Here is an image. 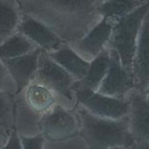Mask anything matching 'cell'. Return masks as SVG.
<instances>
[{"label":"cell","instance_id":"cell-1","mask_svg":"<svg viewBox=\"0 0 149 149\" xmlns=\"http://www.w3.org/2000/svg\"><path fill=\"white\" fill-rule=\"evenodd\" d=\"M18 3L22 13L45 23L67 43L81 39L103 19L100 10L102 0H29Z\"/></svg>","mask_w":149,"mask_h":149},{"label":"cell","instance_id":"cell-2","mask_svg":"<svg viewBox=\"0 0 149 149\" xmlns=\"http://www.w3.org/2000/svg\"><path fill=\"white\" fill-rule=\"evenodd\" d=\"M73 109L80 121L79 135L90 149L129 148L135 141L131 131L129 115L111 119L96 116L79 104Z\"/></svg>","mask_w":149,"mask_h":149},{"label":"cell","instance_id":"cell-3","mask_svg":"<svg viewBox=\"0 0 149 149\" xmlns=\"http://www.w3.org/2000/svg\"><path fill=\"white\" fill-rule=\"evenodd\" d=\"M148 13L149 1L117 21L106 47L117 52L122 65L131 74L132 64L141 27Z\"/></svg>","mask_w":149,"mask_h":149},{"label":"cell","instance_id":"cell-4","mask_svg":"<svg viewBox=\"0 0 149 149\" xmlns=\"http://www.w3.org/2000/svg\"><path fill=\"white\" fill-rule=\"evenodd\" d=\"M34 81L49 88L56 96L58 103L73 109L76 105L74 88L77 81L73 76L60 66L42 50Z\"/></svg>","mask_w":149,"mask_h":149},{"label":"cell","instance_id":"cell-5","mask_svg":"<svg viewBox=\"0 0 149 149\" xmlns=\"http://www.w3.org/2000/svg\"><path fill=\"white\" fill-rule=\"evenodd\" d=\"M38 129L47 140L64 141L80 131V121L74 109H70L60 103L41 115Z\"/></svg>","mask_w":149,"mask_h":149},{"label":"cell","instance_id":"cell-6","mask_svg":"<svg viewBox=\"0 0 149 149\" xmlns=\"http://www.w3.org/2000/svg\"><path fill=\"white\" fill-rule=\"evenodd\" d=\"M76 104L82 105L96 116L105 119H119L128 116L130 102L128 98H117L85 88L74 90Z\"/></svg>","mask_w":149,"mask_h":149},{"label":"cell","instance_id":"cell-7","mask_svg":"<svg viewBox=\"0 0 149 149\" xmlns=\"http://www.w3.org/2000/svg\"><path fill=\"white\" fill-rule=\"evenodd\" d=\"M110 54L109 69L97 92L113 97L127 98L129 93L136 89L133 74L122 65L116 52L110 50Z\"/></svg>","mask_w":149,"mask_h":149},{"label":"cell","instance_id":"cell-8","mask_svg":"<svg viewBox=\"0 0 149 149\" xmlns=\"http://www.w3.org/2000/svg\"><path fill=\"white\" fill-rule=\"evenodd\" d=\"M115 22L103 17L81 39L68 44L81 57L90 62L106 49Z\"/></svg>","mask_w":149,"mask_h":149},{"label":"cell","instance_id":"cell-9","mask_svg":"<svg viewBox=\"0 0 149 149\" xmlns=\"http://www.w3.org/2000/svg\"><path fill=\"white\" fill-rule=\"evenodd\" d=\"M132 74L136 90L147 94L149 92V13L141 27L132 64Z\"/></svg>","mask_w":149,"mask_h":149},{"label":"cell","instance_id":"cell-10","mask_svg":"<svg viewBox=\"0 0 149 149\" xmlns=\"http://www.w3.org/2000/svg\"><path fill=\"white\" fill-rule=\"evenodd\" d=\"M43 50L38 47L30 53L11 58H0L11 74L17 86L16 94L20 93L34 80L40 55Z\"/></svg>","mask_w":149,"mask_h":149},{"label":"cell","instance_id":"cell-11","mask_svg":"<svg viewBox=\"0 0 149 149\" xmlns=\"http://www.w3.org/2000/svg\"><path fill=\"white\" fill-rule=\"evenodd\" d=\"M17 32L22 33L47 52L54 51L66 42L45 23L23 13Z\"/></svg>","mask_w":149,"mask_h":149},{"label":"cell","instance_id":"cell-12","mask_svg":"<svg viewBox=\"0 0 149 149\" xmlns=\"http://www.w3.org/2000/svg\"><path fill=\"white\" fill-rule=\"evenodd\" d=\"M127 97L130 102L129 123L134 139L149 142V100L147 95L135 89Z\"/></svg>","mask_w":149,"mask_h":149},{"label":"cell","instance_id":"cell-13","mask_svg":"<svg viewBox=\"0 0 149 149\" xmlns=\"http://www.w3.org/2000/svg\"><path fill=\"white\" fill-rule=\"evenodd\" d=\"M47 53L77 81L84 78L90 68V62L81 57L67 42L64 43L58 49Z\"/></svg>","mask_w":149,"mask_h":149},{"label":"cell","instance_id":"cell-14","mask_svg":"<svg viewBox=\"0 0 149 149\" xmlns=\"http://www.w3.org/2000/svg\"><path fill=\"white\" fill-rule=\"evenodd\" d=\"M24 91L26 102L36 113L42 115L58 103L54 93L46 86L33 81Z\"/></svg>","mask_w":149,"mask_h":149},{"label":"cell","instance_id":"cell-15","mask_svg":"<svg viewBox=\"0 0 149 149\" xmlns=\"http://www.w3.org/2000/svg\"><path fill=\"white\" fill-rule=\"evenodd\" d=\"M111 60L110 50L105 49L90 62V68L83 79L78 81L74 88H85L97 92L106 76Z\"/></svg>","mask_w":149,"mask_h":149},{"label":"cell","instance_id":"cell-16","mask_svg":"<svg viewBox=\"0 0 149 149\" xmlns=\"http://www.w3.org/2000/svg\"><path fill=\"white\" fill-rule=\"evenodd\" d=\"M16 96L15 129L23 136H32L40 133L38 121L41 115L36 113L26 102L24 91Z\"/></svg>","mask_w":149,"mask_h":149},{"label":"cell","instance_id":"cell-17","mask_svg":"<svg viewBox=\"0 0 149 149\" xmlns=\"http://www.w3.org/2000/svg\"><path fill=\"white\" fill-rule=\"evenodd\" d=\"M21 18L17 0H0V43L17 32Z\"/></svg>","mask_w":149,"mask_h":149},{"label":"cell","instance_id":"cell-18","mask_svg":"<svg viewBox=\"0 0 149 149\" xmlns=\"http://www.w3.org/2000/svg\"><path fill=\"white\" fill-rule=\"evenodd\" d=\"M15 93L0 92V147L3 146L15 129Z\"/></svg>","mask_w":149,"mask_h":149},{"label":"cell","instance_id":"cell-19","mask_svg":"<svg viewBox=\"0 0 149 149\" xmlns=\"http://www.w3.org/2000/svg\"><path fill=\"white\" fill-rule=\"evenodd\" d=\"M38 47L22 33L16 32L0 43V58H11L30 53Z\"/></svg>","mask_w":149,"mask_h":149},{"label":"cell","instance_id":"cell-20","mask_svg":"<svg viewBox=\"0 0 149 149\" xmlns=\"http://www.w3.org/2000/svg\"><path fill=\"white\" fill-rule=\"evenodd\" d=\"M143 3L145 2L142 0H109L101 5L100 13L103 17L117 21Z\"/></svg>","mask_w":149,"mask_h":149},{"label":"cell","instance_id":"cell-21","mask_svg":"<svg viewBox=\"0 0 149 149\" xmlns=\"http://www.w3.org/2000/svg\"><path fill=\"white\" fill-rule=\"evenodd\" d=\"M0 73H1V87L0 92L17 93V86L12 78L11 74L1 62H0Z\"/></svg>","mask_w":149,"mask_h":149},{"label":"cell","instance_id":"cell-22","mask_svg":"<svg viewBox=\"0 0 149 149\" xmlns=\"http://www.w3.org/2000/svg\"><path fill=\"white\" fill-rule=\"evenodd\" d=\"M22 143L23 149H43L47 139L41 133L35 136H25L19 134Z\"/></svg>","mask_w":149,"mask_h":149},{"label":"cell","instance_id":"cell-23","mask_svg":"<svg viewBox=\"0 0 149 149\" xmlns=\"http://www.w3.org/2000/svg\"><path fill=\"white\" fill-rule=\"evenodd\" d=\"M1 149H23L20 135L15 129L11 131L8 141Z\"/></svg>","mask_w":149,"mask_h":149},{"label":"cell","instance_id":"cell-24","mask_svg":"<svg viewBox=\"0 0 149 149\" xmlns=\"http://www.w3.org/2000/svg\"><path fill=\"white\" fill-rule=\"evenodd\" d=\"M129 149H149V142L143 140H135Z\"/></svg>","mask_w":149,"mask_h":149},{"label":"cell","instance_id":"cell-25","mask_svg":"<svg viewBox=\"0 0 149 149\" xmlns=\"http://www.w3.org/2000/svg\"><path fill=\"white\" fill-rule=\"evenodd\" d=\"M18 1H29V0H17Z\"/></svg>","mask_w":149,"mask_h":149},{"label":"cell","instance_id":"cell-26","mask_svg":"<svg viewBox=\"0 0 149 149\" xmlns=\"http://www.w3.org/2000/svg\"><path fill=\"white\" fill-rule=\"evenodd\" d=\"M109 1V0H102V3H103V2H105V1Z\"/></svg>","mask_w":149,"mask_h":149},{"label":"cell","instance_id":"cell-27","mask_svg":"<svg viewBox=\"0 0 149 149\" xmlns=\"http://www.w3.org/2000/svg\"><path fill=\"white\" fill-rule=\"evenodd\" d=\"M143 1H144V2H145V3H146V2L149 1V0H143Z\"/></svg>","mask_w":149,"mask_h":149},{"label":"cell","instance_id":"cell-28","mask_svg":"<svg viewBox=\"0 0 149 149\" xmlns=\"http://www.w3.org/2000/svg\"><path fill=\"white\" fill-rule=\"evenodd\" d=\"M146 95H147V97L148 98V100H149V92H148V93H147V94H146Z\"/></svg>","mask_w":149,"mask_h":149},{"label":"cell","instance_id":"cell-29","mask_svg":"<svg viewBox=\"0 0 149 149\" xmlns=\"http://www.w3.org/2000/svg\"><path fill=\"white\" fill-rule=\"evenodd\" d=\"M123 148H114V149H123Z\"/></svg>","mask_w":149,"mask_h":149},{"label":"cell","instance_id":"cell-30","mask_svg":"<svg viewBox=\"0 0 149 149\" xmlns=\"http://www.w3.org/2000/svg\"><path fill=\"white\" fill-rule=\"evenodd\" d=\"M123 149H129V148H123Z\"/></svg>","mask_w":149,"mask_h":149},{"label":"cell","instance_id":"cell-31","mask_svg":"<svg viewBox=\"0 0 149 149\" xmlns=\"http://www.w3.org/2000/svg\"><path fill=\"white\" fill-rule=\"evenodd\" d=\"M142 1H143V0H142Z\"/></svg>","mask_w":149,"mask_h":149}]
</instances>
